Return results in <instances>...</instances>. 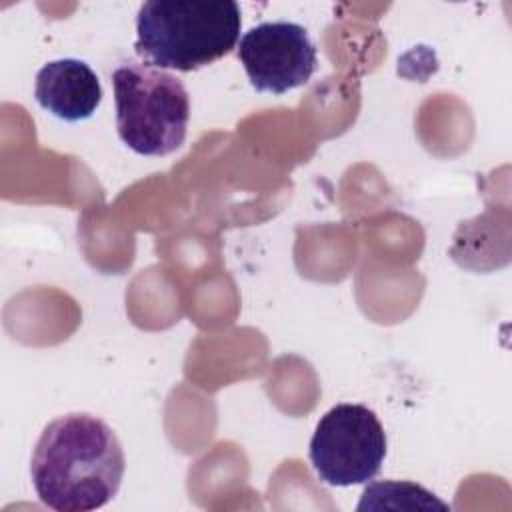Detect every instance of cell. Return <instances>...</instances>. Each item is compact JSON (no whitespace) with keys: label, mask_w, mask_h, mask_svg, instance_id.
<instances>
[{"label":"cell","mask_w":512,"mask_h":512,"mask_svg":"<svg viewBox=\"0 0 512 512\" xmlns=\"http://www.w3.org/2000/svg\"><path fill=\"white\" fill-rule=\"evenodd\" d=\"M124 468V452L114 430L84 412L52 420L42 430L30 460L38 498L58 512L102 508L116 496Z\"/></svg>","instance_id":"6da1fadb"},{"label":"cell","mask_w":512,"mask_h":512,"mask_svg":"<svg viewBox=\"0 0 512 512\" xmlns=\"http://www.w3.org/2000/svg\"><path fill=\"white\" fill-rule=\"evenodd\" d=\"M234 0H148L136 16V52L156 68L192 72L226 56L240 36Z\"/></svg>","instance_id":"7a4b0ae2"},{"label":"cell","mask_w":512,"mask_h":512,"mask_svg":"<svg viewBox=\"0 0 512 512\" xmlns=\"http://www.w3.org/2000/svg\"><path fill=\"white\" fill-rule=\"evenodd\" d=\"M116 128L136 154L166 156L188 132L190 100L184 84L152 64L128 62L112 72Z\"/></svg>","instance_id":"3957f363"},{"label":"cell","mask_w":512,"mask_h":512,"mask_svg":"<svg viewBox=\"0 0 512 512\" xmlns=\"http://www.w3.org/2000/svg\"><path fill=\"white\" fill-rule=\"evenodd\" d=\"M386 456V432L364 404H336L316 424L310 462L320 482L330 486L366 484Z\"/></svg>","instance_id":"277c9868"},{"label":"cell","mask_w":512,"mask_h":512,"mask_svg":"<svg viewBox=\"0 0 512 512\" xmlns=\"http://www.w3.org/2000/svg\"><path fill=\"white\" fill-rule=\"evenodd\" d=\"M238 58L258 92L284 94L304 86L318 64L316 46L296 22H262L238 42Z\"/></svg>","instance_id":"5b68a950"},{"label":"cell","mask_w":512,"mask_h":512,"mask_svg":"<svg viewBox=\"0 0 512 512\" xmlns=\"http://www.w3.org/2000/svg\"><path fill=\"white\" fill-rule=\"evenodd\" d=\"M36 102L64 122L90 118L102 102V86L96 72L76 58H60L44 64L36 74Z\"/></svg>","instance_id":"8992f818"},{"label":"cell","mask_w":512,"mask_h":512,"mask_svg":"<svg viewBox=\"0 0 512 512\" xmlns=\"http://www.w3.org/2000/svg\"><path fill=\"white\" fill-rule=\"evenodd\" d=\"M358 510H450V506L438 500L432 492L412 482L384 480L366 486L362 500L356 506Z\"/></svg>","instance_id":"52a82bcc"}]
</instances>
